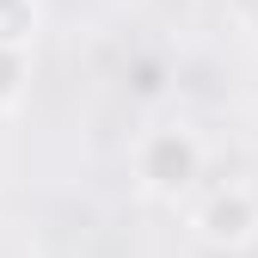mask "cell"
<instances>
[{
  "label": "cell",
  "instance_id": "cell-3",
  "mask_svg": "<svg viewBox=\"0 0 258 258\" xmlns=\"http://www.w3.org/2000/svg\"><path fill=\"white\" fill-rule=\"evenodd\" d=\"M31 25H37V7H31V0H0V43L7 49L31 43Z\"/></svg>",
  "mask_w": 258,
  "mask_h": 258
},
{
  "label": "cell",
  "instance_id": "cell-2",
  "mask_svg": "<svg viewBox=\"0 0 258 258\" xmlns=\"http://www.w3.org/2000/svg\"><path fill=\"white\" fill-rule=\"evenodd\" d=\"M197 228H203L209 246H246L252 228H258V203L246 197V190H221V197L197 215Z\"/></svg>",
  "mask_w": 258,
  "mask_h": 258
},
{
  "label": "cell",
  "instance_id": "cell-4",
  "mask_svg": "<svg viewBox=\"0 0 258 258\" xmlns=\"http://www.w3.org/2000/svg\"><path fill=\"white\" fill-rule=\"evenodd\" d=\"M13 92H19V49L0 43V99H13Z\"/></svg>",
  "mask_w": 258,
  "mask_h": 258
},
{
  "label": "cell",
  "instance_id": "cell-1",
  "mask_svg": "<svg viewBox=\"0 0 258 258\" xmlns=\"http://www.w3.org/2000/svg\"><path fill=\"white\" fill-rule=\"evenodd\" d=\"M197 172H203V148H197L190 129H160V136L142 148V178H148V190H160V197L190 190Z\"/></svg>",
  "mask_w": 258,
  "mask_h": 258
}]
</instances>
